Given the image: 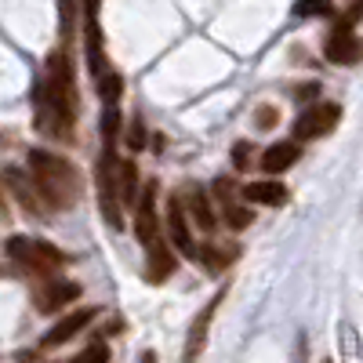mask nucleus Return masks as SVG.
<instances>
[{
    "label": "nucleus",
    "instance_id": "obj_5",
    "mask_svg": "<svg viewBox=\"0 0 363 363\" xmlns=\"http://www.w3.org/2000/svg\"><path fill=\"white\" fill-rule=\"evenodd\" d=\"M338 120H342V106L338 102H313V106H306L298 113V120L291 124V135L298 138V142H316V138H323V135H330L338 128Z\"/></svg>",
    "mask_w": 363,
    "mask_h": 363
},
{
    "label": "nucleus",
    "instance_id": "obj_18",
    "mask_svg": "<svg viewBox=\"0 0 363 363\" xmlns=\"http://www.w3.org/2000/svg\"><path fill=\"white\" fill-rule=\"evenodd\" d=\"M87 69L102 77L106 73V51H102V29H99V15H87Z\"/></svg>",
    "mask_w": 363,
    "mask_h": 363
},
{
    "label": "nucleus",
    "instance_id": "obj_21",
    "mask_svg": "<svg viewBox=\"0 0 363 363\" xmlns=\"http://www.w3.org/2000/svg\"><path fill=\"white\" fill-rule=\"evenodd\" d=\"M99 131H102V149H116V138H120V113H116V106H106L102 109Z\"/></svg>",
    "mask_w": 363,
    "mask_h": 363
},
{
    "label": "nucleus",
    "instance_id": "obj_14",
    "mask_svg": "<svg viewBox=\"0 0 363 363\" xmlns=\"http://www.w3.org/2000/svg\"><path fill=\"white\" fill-rule=\"evenodd\" d=\"M215 193H218V200H222V222H225L233 233L247 229V225L255 222V211L236 200V186H233L229 178H218V182H215Z\"/></svg>",
    "mask_w": 363,
    "mask_h": 363
},
{
    "label": "nucleus",
    "instance_id": "obj_8",
    "mask_svg": "<svg viewBox=\"0 0 363 363\" xmlns=\"http://www.w3.org/2000/svg\"><path fill=\"white\" fill-rule=\"evenodd\" d=\"M225 294H229V287H218L215 294H211L207 306L196 313V320H193V327H189V335H186V349H182V363H196V359H200V352H203V345H207L211 320H215V313H218V306H222Z\"/></svg>",
    "mask_w": 363,
    "mask_h": 363
},
{
    "label": "nucleus",
    "instance_id": "obj_9",
    "mask_svg": "<svg viewBox=\"0 0 363 363\" xmlns=\"http://www.w3.org/2000/svg\"><path fill=\"white\" fill-rule=\"evenodd\" d=\"M323 58L330 66H359L363 62V37L356 33V29L335 26L327 44H323Z\"/></svg>",
    "mask_w": 363,
    "mask_h": 363
},
{
    "label": "nucleus",
    "instance_id": "obj_23",
    "mask_svg": "<svg viewBox=\"0 0 363 363\" xmlns=\"http://www.w3.org/2000/svg\"><path fill=\"white\" fill-rule=\"evenodd\" d=\"M145 142H149L145 120H142V113H135V116H131V131H128V149H135V153H142V149H145Z\"/></svg>",
    "mask_w": 363,
    "mask_h": 363
},
{
    "label": "nucleus",
    "instance_id": "obj_26",
    "mask_svg": "<svg viewBox=\"0 0 363 363\" xmlns=\"http://www.w3.org/2000/svg\"><path fill=\"white\" fill-rule=\"evenodd\" d=\"M200 258L207 262V269H211V272H222V269L233 262V251H215V247H203V251H200Z\"/></svg>",
    "mask_w": 363,
    "mask_h": 363
},
{
    "label": "nucleus",
    "instance_id": "obj_15",
    "mask_svg": "<svg viewBox=\"0 0 363 363\" xmlns=\"http://www.w3.org/2000/svg\"><path fill=\"white\" fill-rule=\"evenodd\" d=\"M298 157H301V142H298V138H291V142H272L265 153L258 157V167H262L265 174H284L287 167L298 164Z\"/></svg>",
    "mask_w": 363,
    "mask_h": 363
},
{
    "label": "nucleus",
    "instance_id": "obj_13",
    "mask_svg": "<svg viewBox=\"0 0 363 363\" xmlns=\"http://www.w3.org/2000/svg\"><path fill=\"white\" fill-rule=\"evenodd\" d=\"M4 182H8V193L22 203V211H29V215H33V218H44L48 215V203H44V196L37 193V186H33V178H29V174H22L18 167H8L4 171Z\"/></svg>",
    "mask_w": 363,
    "mask_h": 363
},
{
    "label": "nucleus",
    "instance_id": "obj_16",
    "mask_svg": "<svg viewBox=\"0 0 363 363\" xmlns=\"http://www.w3.org/2000/svg\"><path fill=\"white\" fill-rule=\"evenodd\" d=\"M244 200L258 203V207H280V203H287V186L277 178H258V182L244 186Z\"/></svg>",
    "mask_w": 363,
    "mask_h": 363
},
{
    "label": "nucleus",
    "instance_id": "obj_7",
    "mask_svg": "<svg viewBox=\"0 0 363 363\" xmlns=\"http://www.w3.org/2000/svg\"><path fill=\"white\" fill-rule=\"evenodd\" d=\"M135 236L142 247H153L157 240L167 236V229H160V218H157V182H145L142 189V200L135 207Z\"/></svg>",
    "mask_w": 363,
    "mask_h": 363
},
{
    "label": "nucleus",
    "instance_id": "obj_19",
    "mask_svg": "<svg viewBox=\"0 0 363 363\" xmlns=\"http://www.w3.org/2000/svg\"><path fill=\"white\" fill-rule=\"evenodd\" d=\"M120 200H124V207H138V167H135V160H120Z\"/></svg>",
    "mask_w": 363,
    "mask_h": 363
},
{
    "label": "nucleus",
    "instance_id": "obj_10",
    "mask_svg": "<svg viewBox=\"0 0 363 363\" xmlns=\"http://www.w3.org/2000/svg\"><path fill=\"white\" fill-rule=\"evenodd\" d=\"M77 298H80V284L48 277V280L33 291V306H37L40 313H58V309H66L69 301H77Z\"/></svg>",
    "mask_w": 363,
    "mask_h": 363
},
{
    "label": "nucleus",
    "instance_id": "obj_11",
    "mask_svg": "<svg viewBox=\"0 0 363 363\" xmlns=\"http://www.w3.org/2000/svg\"><path fill=\"white\" fill-rule=\"evenodd\" d=\"M171 247H174V244H171V236L157 240L153 247H145V269H142V277H145L149 284H164V280H171V277H174V269H178V255H174Z\"/></svg>",
    "mask_w": 363,
    "mask_h": 363
},
{
    "label": "nucleus",
    "instance_id": "obj_17",
    "mask_svg": "<svg viewBox=\"0 0 363 363\" xmlns=\"http://www.w3.org/2000/svg\"><path fill=\"white\" fill-rule=\"evenodd\" d=\"M182 200H186V207H189V218H193L203 233H215L218 218H215V211H211V200H207V193H203L200 186H189L186 193H182Z\"/></svg>",
    "mask_w": 363,
    "mask_h": 363
},
{
    "label": "nucleus",
    "instance_id": "obj_3",
    "mask_svg": "<svg viewBox=\"0 0 363 363\" xmlns=\"http://www.w3.org/2000/svg\"><path fill=\"white\" fill-rule=\"evenodd\" d=\"M8 255L22 269L33 272V277H55V272L69 262L66 251H58L55 244H48V240H33V236H11L8 240Z\"/></svg>",
    "mask_w": 363,
    "mask_h": 363
},
{
    "label": "nucleus",
    "instance_id": "obj_6",
    "mask_svg": "<svg viewBox=\"0 0 363 363\" xmlns=\"http://www.w3.org/2000/svg\"><path fill=\"white\" fill-rule=\"evenodd\" d=\"M164 229L171 236V244L182 258H200V247L193 244V233H189V207L182 196H171L167 200V211H164Z\"/></svg>",
    "mask_w": 363,
    "mask_h": 363
},
{
    "label": "nucleus",
    "instance_id": "obj_4",
    "mask_svg": "<svg viewBox=\"0 0 363 363\" xmlns=\"http://www.w3.org/2000/svg\"><path fill=\"white\" fill-rule=\"evenodd\" d=\"M95 186H99L102 218L113 229H124V200H120V160H116V149H102L99 171H95Z\"/></svg>",
    "mask_w": 363,
    "mask_h": 363
},
{
    "label": "nucleus",
    "instance_id": "obj_2",
    "mask_svg": "<svg viewBox=\"0 0 363 363\" xmlns=\"http://www.w3.org/2000/svg\"><path fill=\"white\" fill-rule=\"evenodd\" d=\"M44 99L51 102V109L66 120V124H73L77 113H80V99H77V77H73V66L69 58L62 51H55L48 58V80H44Z\"/></svg>",
    "mask_w": 363,
    "mask_h": 363
},
{
    "label": "nucleus",
    "instance_id": "obj_29",
    "mask_svg": "<svg viewBox=\"0 0 363 363\" xmlns=\"http://www.w3.org/2000/svg\"><path fill=\"white\" fill-rule=\"evenodd\" d=\"M138 363H157V356H153V352H145V356H142Z\"/></svg>",
    "mask_w": 363,
    "mask_h": 363
},
{
    "label": "nucleus",
    "instance_id": "obj_24",
    "mask_svg": "<svg viewBox=\"0 0 363 363\" xmlns=\"http://www.w3.org/2000/svg\"><path fill=\"white\" fill-rule=\"evenodd\" d=\"M69 363H109V345L106 342H95V345H87L84 352H77Z\"/></svg>",
    "mask_w": 363,
    "mask_h": 363
},
{
    "label": "nucleus",
    "instance_id": "obj_1",
    "mask_svg": "<svg viewBox=\"0 0 363 363\" xmlns=\"http://www.w3.org/2000/svg\"><path fill=\"white\" fill-rule=\"evenodd\" d=\"M26 167H29V178H33L37 193L44 196V203L51 211L77 207L84 182H80V171L73 160H66L62 153H51V149H29Z\"/></svg>",
    "mask_w": 363,
    "mask_h": 363
},
{
    "label": "nucleus",
    "instance_id": "obj_27",
    "mask_svg": "<svg viewBox=\"0 0 363 363\" xmlns=\"http://www.w3.org/2000/svg\"><path fill=\"white\" fill-rule=\"evenodd\" d=\"M251 157H255V145L251 142H236L233 145V167L236 171H247L251 167Z\"/></svg>",
    "mask_w": 363,
    "mask_h": 363
},
{
    "label": "nucleus",
    "instance_id": "obj_20",
    "mask_svg": "<svg viewBox=\"0 0 363 363\" xmlns=\"http://www.w3.org/2000/svg\"><path fill=\"white\" fill-rule=\"evenodd\" d=\"M120 95H124V77L113 73V69H106V73L99 77V99H102V106H116Z\"/></svg>",
    "mask_w": 363,
    "mask_h": 363
},
{
    "label": "nucleus",
    "instance_id": "obj_25",
    "mask_svg": "<svg viewBox=\"0 0 363 363\" xmlns=\"http://www.w3.org/2000/svg\"><path fill=\"white\" fill-rule=\"evenodd\" d=\"M277 124H280V109H277V106H258V109H255V128L272 131Z\"/></svg>",
    "mask_w": 363,
    "mask_h": 363
},
{
    "label": "nucleus",
    "instance_id": "obj_30",
    "mask_svg": "<svg viewBox=\"0 0 363 363\" xmlns=\"http://www.w3.org/2000/svg\"><path fill=\"white\" fill-rule=\"evenodd\" d=\"M323 363H330V359H323Z\"/></svg>",
    "mask_w": 363,
    "mask_h": 363
},
{
    "label": "nucleus",
    "instance_id": "obj_12",
    "mask_svg": "<svg viewBox=\"0 0 363 363\" xmlns=\"http://www.w3.org/2000/svg\"><path fill=\"white\" fill-rule=\"evenodd\" d=\"M91 320H99V309L95 306H87V309H77V313H69L66 320H58L48 335L40 338V349H58V345H66V342H73L84 327H91Z\"/></svg>",
    "mask_w": 363,
    "mask_h": 363
},
{
    "label": "nucleus",
    "instance_id": "obj_28",
    "mask_svg": "<svg viewBox=\"0 0 363 363\" xmlns=\"http://www.w3.org/2000/svg\"><path fill=\"white\" fill-rule=\"evenodd\" d=\"M320 95V84H301V87H294V99H301V102H309V99H316Z\"/></svg>",
    "mask_w": 363,
    "mask_h": 363
},
{
    "label": "nucleus",
    "instance_id": "obj_22",
    "mask_svg": "<svg viewBox=\"0 0 363 363\" xmlns=\"http://www.w3.org/2000/svg\"><path fill=\"white\" fill-rule=\"evenodd\" d=\"M294 15L298 18H327V15H335V4H330V0H298L294 4Z\"/></svg>",
    "mask_w": 363,
    "mask_h": 363
}]
</instances>
